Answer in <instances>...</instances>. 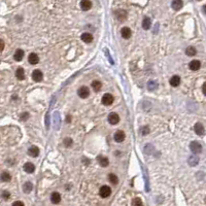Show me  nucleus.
Returning a JSON list of instances; mask_svg holds the SVG:
<instances>
[{
	"instance_id": "obj_16",
	"label": "nucleus",
	"mask_w": 206,
	"mask_h": 206,
	"mask_svg": "<svg viewBox=\"0 0 206 206\" xmlns=\"http://www.w3.org/2000/svg\"><path fill=\"white\" fill-rule=\"evenodd\" d=\"M51 201H52V203H54V204L60 203V201H61V195L57 192L53 193L51 196Z\"/></svg>"
},
{
	"instance_id": "obj_29",
	"label": "nucleus",
	"mask_w": 206,
	"mask_h": 206,
	"mask_svg": "<svg viewBox=\"0 0 206 206\" xmlns=\"http://www.w3.org/2000/svg\"><path fill=\"white\" fill-rule=\"evenodd\" d=\"M11 179V176L8 172H5V171L2 172V174H1V180H2V182H9Z\"/></svg>"
},
{
	"instance_id": "obj_14",
	"label": "nucleus",
	"mask_w": 206,
	"mask_h": 206,
	"mask_svg": "<svg viewBox=\"0 0 206 206\" xmlns=\"http://www.w3.org/2000/svg\"><path fill=\"white\" fill-rule=\"evenodd\" d=\"M14 58L16 61H18V62H20V61H22L23 58H24V51L21 49H18L16 51V53H15L14 55Z\"/></svg>"
},
{
	"instance_id": "obj_18",
	"label": "nucleus",
	"mask_w": 206,
	"mask_h": 206,
	"mask_svg": "<svg viewBox=\"0 0 206 206\" xmlns=\"http://www.w3.org/2000/svg\"><path fill=\"white\" fill-rule=\"evenodd\" d=\"M16 76H17V79H19V81H23V79H25V71H24V69H23L22 67H19L18 69H17Z\"/></svg>"
},
{
	"instance_id": "obj_19",
	"label": "nucleus",
	"mask_w": 206,
	"mask_h": 206,
	"mask_svg": "<svg viewBox=\"0 0 206 206\" xmlns=\"http://www.w3.org/2000/svg\"><path fill=\"white\" fill-rule=\"evenodd\" d=\"M28 154H29L30 157L35 158L39 154V149H38L37 147H31L29 149V151H28Z\"/></svg>"
},
{
	"instance_id": "obj_36",
	"label": "nucleus",
	"mask_w": 206,
	"mask_h": 206,
	"mask_svg": "<svg viewBox=\"0 0 206 206\" xmlns=\"http://www.w3.org/2000/svg\"><path fill=\"white\" fill-rule=\"evenodd\" d=\"M28 118H29V114H28V112H25V114H23L22 116H21V120H22V121H26Z\"/></svg>"
},
{
	"instance_id": "obj_38",
	"label": "nucleus",
	"mask_w": 206,
	"mask_h": 206,
	"mask_svg": "<svg viewBox=\"0 0 206 206\" xmlns=\"http://www.w3.org/2000/svg\"><path fill=\"white\" fill-rule=\"evenodd\" d=\"M202 91H203V93L206 95V83H204L203 87H202Z\"/></svg>"
},
{
	"instance_id": "obj_26",
	"label": "nucleus",
	"mask_w": 206,
	"mask_h": 206,
	"mask_svg": "<svg viewBox=\"0 0 206 206\" xmlns=\"http://www.w3.org/2000/svg\"><path fill=\"white\" fill-rule=\"evenodd\" d=\"M108 180H109V182L112 184H117L118 182H119V178H118L117 175L114 173H110L108 175Z\"/></svg>"
},
{
	"instance_id": "obj_13",
	"label": "nucleus",
	"mask_w": 206,
	"mask_h": 206,
	"mask_svg": "<svg viewBox=\"0 0 206 206\" xmlns=\"http://www.w3.org/2000/svg\"><path fill=\"white\" fill-rule=\"evenodd\" d=\"M194 130H195L196 134H198V135H203L204 132H205V129H204L203 125L200 124V123H197L194 127Z\"/></svg>"
},
{
	"instance_id": "obj_1",
	"label": "nucleus",
	"mask_w": 206,
	"mask_h": 206,
	"mask_svg": "<svg viewBox=\"0 0 206 206\" xmlns=\"http://www.w3.org/2000/svg\"><path fill=\"white\" fill-rule=\"evenodd\" d=\"M190 149L194 154H200L202 152V145L199 143L198 141H193L190 144Z\"/></svg>"
},
{
	"instance_id": "obj_32",
	"label": "nucleus",
	"mask_w": 206,
	"mask_h": 206,
	"mask_svg": "<svg viewBox=\"0 0 206 206\" xmlns=\"http://www.w3.org/2000/svg\"><path fill=\"white\" fill-rule=\"evenodd\" d=\"M132 206H143V203L140 198H134L132 200Z\"/></svg>"
},
{
	"instance_id": "obj_22",
	"label": "nucleus",
	"mask_w": 206,
	"mask_h": 206,
	"mask_svg": "<svg viewBox=\"0 0 206 206\" xmlns=\"http://www.w3.org/2000/svg\"><path fill=\"white\" fill-rule=\"evenodd\" d=\"M152 26V20L149 18H144L143 21H142V28L144 30H149Z\"/></svg>"
},
{
	"instance_id": "obj_33",
	"label": "nucleus",
	"mask_w": 206,
	"mask_h": 206,
	"mask_svg": "<svg viewBox=\"0 0 206 206\" xmlns=\"http://www.w3.org/2000/svg\"><path fill=\"white\" fill-rule=\"evenodd\" d=\"M141 133H142V135H147L149 133V128L147 126H144V127L141 128Z\"/></svg>"
},
{
	"instance_id": "obj_41",
	"label": "nucleus",
	"mask_w": 206,
	"mask_h": 206,
	"mask_svg": "<svg viewBox=\"0 0 206 206\" xmlns=\"http://www.w3.org/2000/svg\"><path fill=\"white\" fill-rule=\"evenodd\" d=\"M203 11H204V14L206 15V5H204V6H203Z\"/></svg>"
},
{
	"instance_id": "obj_31",
	"label": "nucleus",
	"mask_w": 206,
	"mask_h": 206,
	"mask_svg": "<svg viewBox=\"0 0 206 206\" xmlns=\"http://www.w3.org/2000/svg\"><path fill=\"white\" fill-rule=\"evenodd\" d=\"M157 88H158V85H157V83H156V81H149V85H147V89H149V91H154V90L157 89Z\"/></svg>"
},
{
	"instance_id": "obj_23",
	"label": "nucleus",
	"mask_w": 206,
	"mask_h": 206,
	"mask_svg": "<svg viewBox=\"0 0 206 206\" xmlns=\"http://www.w3.org/2000/svg\"><path fill=\"white\" fill-rule=\"evenodd\" d=\"M81 40L84 41V42H86V44H90V42L93 40V36L91 35L90 33H83Z\"/></svg>"
},
{
	"instance_id": "obj_4",
	"label": "nucleus",
	"mask_w": 206,
	"mask_h": 206,
	"mask_svg": "<svg viewBox=\"0 0 206 206\" xmlns=\"http://www.w3.org/2000/svg\"><path fill=\"white\" fill-rule=\"evenodd\" d=\"M77 94L81 98L83 99H86L90 96V90L87 87H81L77 91Z\"/></svg>"
},
{
	"instance_id": "obj_35",
	"label": "nucleus",
	"mask_w": 206,
	"mask_h": 206,
	"mask_svg": "<svg viewBox=\"0 0 206 206\" xmlns=\"http://www.w3.org/2000/svg\"><path fill=\"white\" fill-rule=\"evenodd\" d=\"M64 144H65L66 147H70L71 144H72V139L71 138H66L64 140Z\"/></svg>"
},
{
	"instance_id": "obj_8",
	"label": "nucleus",
	"mask_w": 206,
	"mask_h": 206,
	"mask_svg": "<svg viewBox=\"0 0 206 206\" xmlns=\"http://www.w3.org/2000/svg\"><path fill=\"white\" fill-rule=\"evenodd\" d=\"M116 17H117V19L121 22L123 21H125L127 19V11H123V9H120V11H116Z\"/></svg>"
},
{
	"instance_id": "obj_25",
	"label": "nucleus",
	"mask_w": 206,
	"mask_h": 206,
	"mask_svg": "<svg viewBox=\"0 0 206 206\" xmlns=\"http://www.w3.org/2000/svg\"><path fill=\"white\" fill-rule=\"evenodd\" d=\"M101 87H102V84L99 81H94L92 83V88L95 92H99L101 90Z\"/></svg>"
},
{
	"instance_id": "obj_39",
	"label": "nucleus",
	"mask_w": 206,
	"mask_h": 206,
	"mask_svg": "<svg viewBox=\"0 0 206 206\" xmlns=\"http://www.w3.org/2000/svg\"><path fill=\"white\" fill-rule=\"evenodd\" d=\"M0 44H1V52L4 50V42H3V40H0Z\"/></svg>"
},
{
	"instance_id": "obj_12",
	"label": "nucleus",
	"mask_w": 206,
	"mask_h": 206,
	"mask_svg": "<svg viewBox=\"0 0 206 206\" xmlns=\"http://www.w3.org/2000/svg\"><path fill=\"white\" fill-rule=\"evenodd\" d=\"M124 139H125V133H124V131H118V132H116V134H114V140L117 141V142H122V141H124Z\"/></svg>"
},
{
	"instance_id": "obj_40",
	"label": "nucleus",
	"mask_w": 206,
	"mask_h": 206,
	"mask_svg": "<svg viewBox=\"0 0 206 206\" xmlns=\"http://www.w3.org/2000/svg\"><path fill=\"white\" fill-rule=\"evenodd\" d=\"M70 121H71V117H70V116H68V117H67V122H70Z\"/></svg>"
},
{
	"instance_id": "obj_9",
	"label": "nucleus",
	"mask_w": 206,
	"mask_h": 206,
	"mask_svg": "<svg viewBox=\"0 0 206 206\" xmlns=\"http://www.w3.org/2000/svg\"><path fill=\"white\" fill-rule=\"evenodd\" d=\"M91 7H92V2L90 0H81V8L84 11H89Z\"/></svg>"
},
{
	"instance_id": "obj_7",
	"label": "nucleus",
	"mask_w": 206,
	"mask_h": 206,
	"mask_svg": "<svg viewBox=\"0 0 206 206\" xmlns=\"http://www.w3.org/2000/svg\"><path fill=\"white\" fill-rule=\"evenodd\" d=\"M189 67H190L191 70L193 71H197L200 69L201 67V63L199 60H193V61H191L190 64H189Z\"/></svg>"
},
{
	"instance_id": "obj_3",
	"label": "nucleus",
	"mask_w": 206,
	"mask_h": 206,
	"mask_svg": "<svg viewBox=\"0 0 206 206\" xmlns=\"http://www.w3.org/2000/svg\"><path fill=\"white\" fill-rule=\"evenodd\" d=\"M101 101H102V103L104 104V105L108 106V105H111L112 103H114V96L111 95V94H104L102 97V99H101Z\"/></svg>"
},
{
	"instance_id": "obj_5",
	"label": "nucleus",
	"mask_w": 206,
	"mask_h": 206,
	"mask_svg": "<svg viewBox=\"0 0 206 206\" xmlns=\"http://www.w3.org/2000/svg\"><path fill=\"white\" fill-rule=\"evenodd\" d=\"M32 79L33 81H36V83H39V81H41L42 79H44V74H42V72H41L40 70L36 69V70H34L32 72Z\"/></svg>"
},
{
	"instance_id": "obj_30",
	"label": "nucleus",
	"mask_w": 206,
	"mask_h": 206,
	"mask_svg": "<svg viewBox=\"0 0 206 206\" xmlns=\"http://www.w3.org/2000/svg\"><path fill=\"white\" fill-rule=\"evenodd\" d=\"M198 162H199V159L197 157H195V156L190 157V159H189V164H190V166H193V167L197 165Z\"/></svg>"
},
{
	"instance_id": "obj_34",
	"label": "nucleus",
	"mask_w": 206,
	"mask_h": 206,
	"mask_svg": "<svg viewBox=\"0 0 206 206\" xmlns=\"http://www.w3.org/2000/svg\"><path fill=\"white\" fill-rule=\"evenodd\" d=\"M11 197V194H9V192H7V191H4V192H2V198L4 199V200H8V198Z\"/></svg>"
},
{
	"instance_id": "obj_21",
	"label": "nucleus",
	"mask_w": 206,
	"mask_h": 206,
	"mask_svg": "<svg viewBox=\"0 0 206 206\" xmlns=\"http://www.w3.org/2000/svg\"><path fill=\"white\" fill-rule=\"evenodd\" d=\"M180 84V77L178 75H173L170 79V85L172 87H177Z\"/></svg>"
},
{
	"instance_id": "obj_15",
	"label": "nucleus",
	"mask_w": 206,
	"mask_h": 206,
	"mask_svg": "<svg viewBox=\"0 0 206 206\" xmlns=\"http://www.w3.org/2000/svg\"><path fill=\"white\" fill-rule=\"evenodd\" d=\"M182 5H184L182 0H173L172 3H171V6H172L174 11H179L182 7Z\"/></svg>"
},
{
	"instance_id": "obj_27",
	"label": "nucleus",
	"mask_w": 206,
	"mask_h": 206,
	"mask_svg": "<svg viewBox=\"0 0 206 206\" xmlns=\"http://www.w3.org/2000/svg\"><path fill=\"white\" fill-rule=\"evenodd\" d=\"M186 54H187L188 56L192 57V56H195V55L197 54V51H196V49L194 46H189V48L186 50Z\"/></svg>"
},
{
	"instance_id": "obj_10",
	"label": "nucleus",
	"mask_w": 206,
	"mask_h": 206,
	"mask_svg": "<svg viewBox=\"0 0 206 206\" xmlns=\"http://www.w3.org/2000/svg\"><path fill=\"white\" fill-rule=\"evenodd\" d=\"M121 34H122L123 38L128 39V38H130L131 35H132V31H131L130 28L124 27V28H122V30H121Z\"/></svg>"
},
{
	"instance_id": "obj_2",
	"label": "nucleus",
	"mask_w": 206,
	"mask_h": 206,
	"mask_svg": "<svg viewBox=\"0 0 206 206\" xmlns=\"http://www.w3.org/2000/svg\"><path fill=\"white\" fill-rule=\"evenodd\" d=\"M111 194V189L107 186H102L99 190V195L102 197V198H107L109 197Z\"/></svg>"
},
{
	"instance_id": "obj_24",
	"label": "nucleus",
	"mask_w": 206,
	"mask_h": 206,
	"mask_svg": "<svg viewBox=\"0 0 206 206\" xmlns=\"http://www.w3.org/2000/svg\"><path fill=\"white\" fill-rule=\"evenodd\" d=\"M32 189H33V184H31L30 182H25L24 186H23V191H24V193H27V194L31 192V191H32Z\"/></svg>"
},
{
	"instance_id": "obj_6",
	"label": "nucleus",
	"mask_w": 206,
	"mask_h": 206,
	"mask_svg": "<svg viewBox=\"0 0 206 206\" xmlns=\"http://www.w3.org/2000/svg\"><path fill=\"white\" fill-rule=\"evenodd\" d=\"M108 122L111 125H117L118 123L120 122V117L116 112H111L108 116Z\"/></svg>"
},
{
	"instance_id": "obj_37",
	"label": "nucleus",
	"mask_w": 206,
	"mask_h": 206,
	"mask_svg": "<svg viewBox=\"0 0 206 206\" xmlns=\"http://www.w3.org/2000/svg\"><path fill=\"white\" fill-rule=\"evenodd\" d=\"M13 206H25V205L22 201H16V202L13 203Z\"/></svg>"
},
{
	"instance_id": "obj_20",
	"label": "nucleus",
	"mask_w": 206,
	"mask_h": 206,
	"mask_svg": "<svg viewBox=\"0 0 206 206\" xmlns=\"http://www.w3.org/2000/svg\"><path fill=\"white\" fill-rule=\"evenodd\" d=\"M24 170L27 172V173H33L34 170H35V166L33 165L32 163H26L24 165Z\"/></svg>"
},
{
	"instance_id": "obj_11",
	"label": "nucleus",
	"mask_w": 206,
	"mask_h": 206,
	"mask_svg": "<svg viewBox=\"0 0 206 206\" xmlns=\"http://www.w3.org/2000/svg\"><path fill=\"white\" fill-rule=\"evenodd\" d=\"M28 60H29L30 64H32V65H35V64H37L39 62V58H38V56L35 53H31L29 55V57H28Z\"/></svg>"
},
{
	"instance_id": "obj_28",
	"label": "nucleus",
	"mask_w": 206,
	"mask_h": 206,
	"mask_svg": "<svg viewBox=\"0 0 206 206\" xmlns=\"http://www.w3.org/2000/svg\"><path fill=\"white\" fill-rule=\"evenodd\" d=\"M54 120H55V127H56V129H58V128L60 127V122H61V120H60L59 112H57V111L54 114Z\"/></svg>"
},
{
	"instance_id": "obj_17",
	"label": "nucleus",
	"mask_w": 206,
	"mask_h": 206,
	"mask_svg": "<svg viewBox=\"0 0 206 206\" xmlns=\"http://www.w3.org/2000/svg\"><path fill=\"white\" fill-rule=\"evenodd\" d=\"M97 159H98V162H99V164L101 165V167H107V166H108L109 161H108V159H107L106 157L99 156Z\"/></svg>"
},
{
	"instance_id": "obj_42",
	"label": "nucleus",
	"mask_w": 206,
	"mask_h": 206,
	"mask_svg": "<svg viewBox=\"0 0 206 206\" xmlns=\"http://www.w3.org/2000/svg\"><path fill=\"white\" fill-rule=\"evenodd\" d=\"M205 202H206V198H205Z\"/></svg>"
}]
</instances>
